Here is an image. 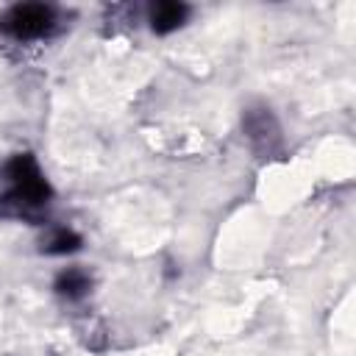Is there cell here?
Returning a JSON list of instances; mask_svg holds the SVG:
<instances>
[{
	"label": "cell",
	"instance_id": "6da1fadb",
	"mask_svg": "<svg viewBox=\"0 0 356 356\" xmlns=\"http://www.w3.org/2000/svg\"><path fill=\"white\" fill-rule=\"evenodd\" d=\"M8 184H11V200L19 203L22 209H36L42 203H47V181L42 178L39 167L33 159L19 156L11 161L8 167Z\"/></svg>",
	"mask_w": 356,
	"mask_h": 356
},
{
	"label": "cell",
	"instance_id": "7a4b0ae2",
	"mask_svg": "<svg viewBox=\"0 0 356 356\" xmlns=\"http://www.w3.org/2000/svg\"><path fill=\"white\" fill-rule=\"evenodd\" d=\"M3 31L14 39H33L53 28V8L47 6H14L3 17Z\"/></svg>",
	"mask_w": 356,
	"mask_h": 356
},
{
	"label": "cell",
	"instance_id": "3957f363",
	"mask_svg": "<svg viewBox=\"0 0 356 356\" xmlns=\"http://www.w3.org/2000/svg\"><path fill=\"white\" fill-rule=\"evenodd\" d=\"M186 17V6H178V3H159L153 6L150 11V25L153 31L159 33H167V31H175Z\"/></svg>",
	"mask_w": 356,
	"mask_h": 356
},
{
	"label": "cell",
	"instance_id": "277c9868",
	"mask_svg": "<svg viewBox=\"0 0 356 356\" xmlns=\"http://www.w3.org/2000/svg\"><path fill=\"white\" fill-rule=\"evenodd\" d=\"M86 289H89V278L81 270H67L58 278V292L67 295V298H81Z\"/></svg>",
	"mask_w": 356,
	"mask_h": 356
},
{
	"label": "cell",
	"instance_id": "5b68a950",
	"mask_svg": "<svg viewBox=\"0 0 356 356\" xmlns=\"http://www.w3.org/2000/svg\"><path fill=\"white\" fill-rule=\"evenodd\" d=\"M47 245H50L47 250H53V253H67V250L78 248V239H75L70 231H58V234H56V239H50Z\"/></svg>",
	"mask_w": 356,
	"mask_h": 356
}]
</instances>
